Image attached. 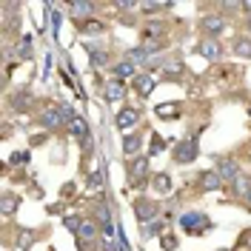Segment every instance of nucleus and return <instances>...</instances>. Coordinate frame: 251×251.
Listing matches in <instances>:
<instances>
[{
    "mask_svg": "<svg viewBox=\"0 0 251 251\" xmlns=\"http://www.w3.org/2000/svg\"><path fill=\"white\" fill-rule=\"evenodd\" d=\"M137 120H140V111L137 109H131V106H126V109L117 111V128H123V131H128V128H134L137 126Z\"/></svg>",
    "mask_w": 251,
    "mask_h": 251,
    "instance_id": "nucleus-8",
    "label": "nucleus"
},
{
    "mask_svg": "<svg viewBox=\"0 0 251 251\" xmlns=\"http://www.w3.org/2000/svg\"><path fill=\"white\" fill-rule=\"evenodd\" d=\"M160 214V203L154 200H134V217L140 223H151V217Z\"/></svg>",
    "mask_w": 251,
    "mask_h": 251,
    "instance_id": "nucleus-5",
    "label": "nucleus"
},
{
    "mask_svg": "<svg viewBox=\"0 0 251 251\" xmlns=\"http://www.w3.org/2000/svg\"><path fill=\"white\" fill-rule=\"evenodd\" d=\"M111 72H114V80H126V77L134 80V77H137V75H134V63H128V60H120Z\"/></svg>",
    "mask_w": 251,
    "mask_h": 251,
    "instance_id": "nucleus-16",
    "label": "nucleus"
},
{
    "mask_svg": "<svg viewBox=\"0 0 251 251\" xmlns=\"http://www.w3.org/2000/svg\"><path fill=\"white\" fill-rule=\"evenodd\" d=\"M151 186H154V191H160V194H169V191H172V177H169L166 172H160Z\"/></svg>",
    "mask_w": 251,
    "mask_h": 251,
    "instance_id": "nucleus-20",
    "label": "nucleus"
},
{
    "mask_svg": "<svg viewBox=\"0 0 251 251\" xmlns=\"http://www.w3.org/2000/svg\"><path fill=\"white\" fill-rule=\"evenodd\" d=\"M143 12H160V9H169V3H140Z\"/></svg>",
    "mask_w": 251,
    "mask_h": 251,
    "instance_id": "nucleus-30",
    "label": "nucleus"
},
{
    "mask_svg": "<svg viewBox=\"0 0 251 251\" xmlns=\"http://www.w3.org/2000/svg\"><path fill=\"white\" fill-rule=\"evenodd\" d=\"M249 154H251V146H249Z\"/></svg>",
    "mask_w": 251,
    "mask_h": 251,
    "instance_id": "nucleus-36",
    "label": "nucleus"
},
{
    "mask_svg": "<svg viewBox=\"0 0 251 251\" xmlns=\"http://www.w3.org/2000/svg\"><path fill=\"white\" fill-rule=\"evenodd\" d=\"M174 246H177V240H174L172 234H166V237H163V251H172Z\"/></svg>",
    "mask_w": 251,
    "mask_h": 251,
    "instance_id": "nucleus-32",
    "label": "nucleus"
},
{
    "mask_svg": "<svg viewBox=\"0 0 251 251\" xmlns=\"http://www.w3.org/2000/svg\"><path fill=\"white\" fill-rule=\"evenodd\" d=\"M123 94H126L123 83H120V80H109V86H106V100H109V103H120Z\"/></svg>",
    "mask_w": 251,
    "mask_h": 251,
    "instance_id": "nucleus-17",
    "label": "nucleus"
},
{
    "mask_svg": "<svg viewBox=\"0 0 251 251\" xmlns=\"http://www.w3.org/2000/svg\"><path fill=\"white\" fill-rule=\"evenodd\" d=\"M154 111L160 120H177L180 117V103H160Z\"/></svg>",
    "mask_w": 251,
    "mask_h": 251,
    "instance_id": "nucleus-15",
    "label": "nucleus"
},
{
    "mask_svg": "<svg viewBox=\"0 0 251 251\" xmlns=\"http://www.w3.org/2000/svg\"><path fill=\"white\" fill-rule=\"evenodd\" d=\"M220 251H226V249H220Z\"/></svg>",
    "mask_w": 251,
    "mask_h": 251,
    "instance_id": "nucleus-38",
    "label": "nucleus"
},
{
    "mask_svg": "<svg viewBox=\"0 0 251 251\" xmlns=\"http://www.w3.org/2000/svg\"><path fill=\"white\" fill-rule=\"evenodd\" d=\"M180 75H183V63H180V60H169L166 66H163V77L177 80Z\"/></svg>",
    "mask_w": 251,
    "mask_h": 251,
    "instance_id": "nucleus-21",
    "label": "nucleus"
},
{
    "mask_svg": "<svg viewBox=\"0 0 251 251\" xmlns=\"http://www.w3.org/2000/svg\"><path fill=\"white\" fill-rule=\"evenodd\" d=\"M15 54H17V57H23V60H29V57H31V37H29V34H26V37L17 43Z\"/></svg>",
    "mask_w": 251,
    "mask_h": 251,
    "instance_id": "nucleus-24",
    "label": "nucleus"
},
{
    "mask_svg": "<svg viewBox=\"0 0 251 251\" xmlns=\"http://www.w3.org/2000/svg\"><path fill=\"white\" fill-rule=\"evenodd\" d=\"M160 231H163V223H157V220H151V223L143 226V237H146V240H151V237L160 234Z\"/></svg>",
    "mask_w": 251,
    "mask_h": 251,
    "instance_id": "nucleus-25",
    "label": "nucleus"
},
{
    "mask_svg": "<svg viewBox=\"0 0 251 251\" xmlns=\"http://www.w3.org/2000/svg\"><path fill=\"white\" fill-rule=\"evenodd\" d=\"M200 29H203L205 34H211V40H214L217 34H223V31H226V17H220V15H205L203 20H200Z\"/></svg>",
    "mask_w": 251,
    "mask_h": 251,
    "instance_id": "nucleus-7",
    "label": "nucleus"
},
{
    "mask_svg": "<svg viewBox=\"0 0 251 251\" xmlns=\"http://www.w3.org/2000/svg\"><path fill=\"white\" fill-rule=\"evenodd\" d=\"M103 29H106V26H103L100 20H89V23H83V26H80V31H83V34H100Z\"/></svg>",
    "mask_w": 251,
    "mask_h": 251,
    "instance_id": "nucleus-27",
    "label": "nucleus"
},
{
    "mask_svg": "<svg viewBox=\"0 0 251 251\" xmlns=\"http://www.w3.org/2000/svg\"><path fill=\"white\" fill-rule=\"evenodd\" d=\"M194 51H197L200 57H205V60H217L220 54H223V46H220L217 40H203V43L194 46Z\"/></svg>",
    "mask_w": 251,
    "mask_h": 251,
    "instance_id": "nucleus-9",
    "label": "nucleus"
},
{
    "mask_svg": "<svg viewBox=\"0 0 251 251\" xmlns=\"http://www.w3.org/2000/svg\"><path fill=\"white\" fill-rule=\"evenodd\" d=\"M240 246H251V231H243V237H240Z\"/></svg>",
    "mask_w": 251,
    "mask_h": 251,
    "instance_id": "nucleus-33",
    "label": "nucleus"
},
{
    "mask_svg": "<svg viewBox=\"0 0 251 251\" xmlns=\"http://www.w3.org/2000/svg\"><path fill=\"white\" fill-rule=\"evenodd\" d=\"M17 208V197L12 194V191H6L3 194V205H0V211H3V217H9V214H15Z\"/></svg>",
    "mask_w": 251,
    "mask_h": 251,
    "instance_id": "nucleus-23",
    "label": "nucleus"
},
{
    "mask_svg": "<svg viewBox=\"0 0 251 251\" xmlns=\"http://www.w3.org/2000/svg\"><path fill=\"white\" fill-rule=\"evenodd\" d=\"M29 157H31V154L26 151V149H23V151H15L9 163H12V166H26V163H29Z\"/></svg>",
    "mask_w": 251,
    "mask_h": 251,
    "instance_id": "nucleus-28",
    "label": "nucleus"
},
{
    "mask_svg": "<svg viewBox=\"0 0 251 251\" xmlns=\"http://www.w3.org/2000/svg\"><path fill=\"white\" fill-rule=\"evenodd\" d=\"M146 174H149V157H134L128 166V186L131 188H143L146 186Z\"/></svg>",
    "mask_w": 251,
    "mask_h": 251,
    "instance_id": "nucleus-1",
    "label": "nucleus"
},
{
    "mask_svg": "<svg viewBox=\"0 0 251 251\" xmlns=\"http://www.w3.org/2000/svg\"><path fill=\"white\" fill-rule=\"evenodd\" d=\"M234 54L237 57H251V37H237L234 40Z\"/></svg>",
    "mask_w": 251,
    "mask_h": 251,
    "instance_id": "nucleus-22",
    "label": "nucleus"
},
{
    "mask_svg": "<svg viewBox=\"0 0 251 251\" xmlns=\"http://www.w3.org/2000/svg\"><path fill=\"white\" fill-rule=\"evenodd\" d=\"M40 123H43V128H57V126L66 123V120H63V111L57 109V106H49V109H43V114H40Z\"/></svg>",
    "mask_w": 251,
    "mask_h": 251,
    "instance_id": "nucleus-11",
    "label": "nucleus"
},
{
    "mask_svg": "<svg viewBox=\"0 0 251 251\" xmlns=\"http://www.w3.org/2000/svg\"><path fill=\"white\" fill-rule=\"evenodd\" d=\"M69 12H72L75 20H83V17H89L94 12V3H83V0L80 3H69Z\"/></svg>",
    "mask_w": 251,
    "mask_h": 251,
    "instance_id": "nucleus-18",
    "label": "nucleus"
},
{
    "mask_svg": "<svg viewBox=\"0 0 251 251\" xmlns=\"http://www.w3.org/2000/svg\"><path fill=\"white\" fill-rule=\"evenodd\" d=\"M243 9H246V15L251 17V0H249V3H243Z\"/></svg>",
    "mask_w": 251,
    "mask_h": 251,
    "instance_id": "nucleus-34",
    "label": "nucleus"
},
{
    "mask_svg": "<svg viewBox=\"0 0 251 251\" xmlns=\"http://www.w3.org/2000/svg\"><path fill=\"white\" fill-rule=\"evenodd\" d=\"M97 234H100V226H97L94 220H83V226H80V231H77L80 251H89L86 246H89V243H94V240H97Z\"/></svg>",
    "mask_w": 251,
    "mask_h": 251,
    "instance_id": "nucleus-4",
    "label": "nucleus"
},
{
    "mask_svg": "<svg viewBox=\"0 0 251 251\" xmlns=\"http://www.w3.org/2000/svg\"><path fill=\"white\" fill-rule=\"evenodd\" d=\"M194 157H197V137H186V140L177 143V149H174V163L188 166Z\"/></svg>",
    "mask_w": 251,
    "mask_h": 251,
    "instance_id": "nucleus-3",
    "label": "nucleus"
},
{
    "mask_svg": "<svg viewBox=\"0 0 251 251\" xmlns=\"http://www.w3.org/2000/svg\"><path fill=\"white\" fill-rule=\"evenodd\" d=\"M214 172L223 177V183H234L237 177H240V169H237V163L231 157H217V169Z\"/></svg>",
    "mask_w": 251,
    "mask_h": 251,
    "instance_id": "nucleus-6",
    "label": "nucleus"
},
{
    "mask_svg": "<svg viewBox=\"0 0 251 251\" xmlns=\"http://www.w3.org/2000/svg\"><path fill=\"white\" fill-rule=\"evenodd\" d=\"M180 226L186 228L188 234H203V231H208V228H211L208 217H205V214H200V211H188V214H183V217H180Z\"/></svg>",
    "mask_w": 251,
    "mask_h": 251,
    "instance_id": "nucleus-2",
    "label": "nucleus"
},
{
    "mask_svg": "<svg viewBox=\"0 0 251 251\" xmlns=\"http://www.w3.org/2000/svg\"><path fill=\"white\" fill-rule=\"evenodd\" d=\"M66 128H69V134H75V137H80V140H86V137H92V131H89V123L80 117V114H75L69 123H66Z\"/></svg>",
    "mask_w": 251,
    "mask_h": 251,
    "instance_id": "nucleus-10",
    "label": "nucleus"
},
{
    "mask_svg": "<svg viewBox=\"0 0 251 251\" xmlns=\"http://www.w3.org/2000/svg\"><path fill=\"white\" fill-rule=\"evenodd\" d=\"M249 26H251V17H249Z\"/></svg>",
    "mask_w": 251,
    "mask_h": 251,
    "instance_id": "nucleus-37",
    "label": "nucleus"
},
{
    "mask_svg": "<svg viewBox=\"0 0 251 251\" xmlns=\"http://www.w3.org/2000/svg\"><path fill=\"white\" fill-rule=\"evenodd\" d=\"M163 149H166V140H163V137H151V154H160V151H163Z\"/></svg>",
    "mask_w": 251,
    "mask_h": 251,
    "instance_id": "nucleus-31",
    "label": "nucleus"
},
{
    "mask_svg": "<svg viewBox=\"0 0 251 251\" xmlns=\"http://www.w3.org/2000/svg\"><path fill=\"white\" fill-rule=\"evenodd\" d=\"M100 186H103V174H100V172H94L92 177H89V191H97Z\"/></svg>",
    "mask_w": 251,
    "mask_h": 251,
    "instance_id": "nucleus-29",
    "label": "nucleus"
},
{
    "mask_svg": "<svg viewBox=\"0 0 251 251\" xmlns=\"http://www.w3.org/2000/svg\"><path fill=\"white\" fill-rule=\"evenodd\" d=\"M131 83H134V89H137V94H140V97H149V94H151V89H154V75H137Z\"/></svg>",
    "mask_w": 251,
    "mask_h": 251,
    "instance_id": "nucleus-13",
    "label": "nucleus"
},
{
    "mask_svg": "<svg viewBox=\"0 0 251 251\" xmlns=\"http://www.w3.org/2000/svg\"><path fill=\"white\" fill-rule=\"evenodd\" d=\"M246 200H249V203H251V194H249V197H246Z\"/></svg>",
    "mask_w": 251,
    "mask_h": 251,
    "instance_id": "nucleus-35",
    "label": "nucleus"
},
{
    "mask_svg": "<svg viewBox=\"0 0 251 251\" xmlns=\"http://www.w3.org/2000/svg\"><path fill=\"white\" fill-rule=\"evenodd\" d=\"M197 180H200V188L203 191H217V188H223V177L217 172H203Z\"/></svg>",
    "mask_w": 251,
    "mask_h": 251,
    "instance_id": "nucleus-12",
    "label": "nucleus"
},
{
    "mask_svg": "<svg viewBox=\"0 0 251 251\" xmlns=\"http://www.w3.org/2000/svg\"><path fill=\"white\" fill-rule=\"evenodd\" d=\"M231 188H234L237 197H249V194H251V180L246 177V174H240L234 183H231Z\"/></svg>",
    "mask_w": 251,
    "mask_h": 251,
    "instance_id": "nucleus-19",
    "label": "nucleus"
},
{
    "mask_svg": "<svg viewBox=\"0 0 251 251\" xmlns=\"http://www.w3.org/2000/svg\"><path fill=\"white\" fill-rule=\"evenodd\" d=\"M140 149H143V137L140 134H126L123 140V151L128 157H140Z\"/></svg>",
    "mask_w": 251,
    "mask_h": 251,
    "instance_id": "nucleus-14",
    "label": "nucleus"
},
{
    "mask_svg": "<svg viewBox=\"0 0 251 251\" xmlns=\"http://www.w3.org/2000/svg\"><path fill=\"white\" fill-rule=\"evenodd\" d=\"M63 226L72 231V234H77L80 231V226H83V220L77 217V214H69V217H63Z\"/></svg>",
    "mask_w": 251,
    "mask_h": 251,
    "instance_id": "nucleus-26",
    "label": "nucleus"
}]
</instances>
